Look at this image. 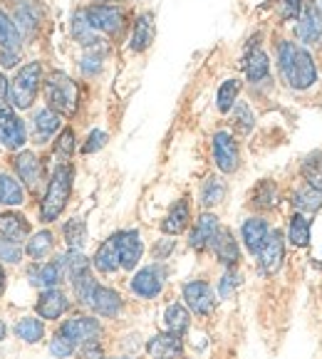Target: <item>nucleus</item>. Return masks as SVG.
<instances>
[{
    "label": "nucleus",
    "instance_id": "864d4df0",
    "mask_svg": "<svg viewBox=\"0 0 322 359\" xmlns=\"http://www.w3.org/2000/svg\"><path fill=\"white\" fill-rule=\"evenodd\" d=\"M302 6H305V0H278V8H280L283 20H297Z\"/></svg>",
    "mask_w": 322,
    "mask_h": 359
},
{
    "label": "nucleus",
    "instance_id": "1a4fd4ad",
    "mask_svg": "<svg viewBox=\"0 0 322 359\" xmlns=\"http://www.w3.org/2000/svg\"><path fill=\"white\" fill-rule=\"evenodd\" d=\"M27 144V124L11 102H0V149L20 151Z\"/></svg>",
    "mask_w": 322,
    "mask_h": 359
},
{
    "label": "nucleus",
    "instance_id": "4468645a",
    "mask_svg": "<svg viewBox=\"0 0 322 359\" xmlns=\"http://www.w3.org/2000/svg\"><path fill=\"white\" fill-rule=\"evenodd\" d=\"M286 233L280 228H270V236L265 241V245L260 248V253L255 255V263H258V273L263 278H270L275 275L283 263H286Z\"/></svg>",
    "mask_w": 322,
    "mask_h": 359
},
{
    "label": "nucleus",
    "instance_id": "a18cd8bd",
    "mask_svg": "<svg viewBox=\"0 0 322 359\" xmlns=\"http://www.w3.org/2000/svg\"><path fill=\"white\" fill-rule=\"evenodd\" d=\"M25 258V248L18 241H11V238L0 236V263L8 265V268H18Z\"/></svg>",
    "mask_w": 322,
    "mask_h": 359
},
{
    "label": "nucleus",
    "instance_id": "a19ab883",
    "mask_svg": "<svg viewBox=\"0 0 322 359\" xmlns=\"http://www.w3.org/2000/svg\"><path fill=\"white\" fill-rule=\"evenodd\" d=\"M241 90H243V82H241L238 77L223 79L221 87H218V92H216V109L221 111V114H228V111L233 109V104L238 102Z\"/></svg>",
    "mask_w": 322,
    "mask_h": 359
},
{
    "label": "nucleus",
    "instance_id": "dca6fc26",
    "mask_svg": "<svg viewBox=\"0 0 322 359\" xmlns=\"http://www.w3.org/2000/svg\"><path fill=\"white\" fill-rule=\"evenodd\" d=\"M295 37L300 45H317L322 40V6L317 0H305L295 20Z\"/></svg>",
    "mask_w": 322,
    "mask_h": 359
},
{
    "label": "nucleus",
    "instance_id": "a878e982",
    "mask_svg": "<svg viewBox=\"0 0 322 359\" xmlns=\"http://www.w3.org/2000/svg\"><path fill=\"white\" fill-rule=\"evenodd\" d=\"M154 37H156V20H154V13H139L134 18L132 25V37H129V50L134 55H142L152 48Z\"/></svg>",
    "mask_w": 322,
    "mask_h": 359
},
{
    "label": "nucleus",
    "instance_id": "f704fd0d",
    "mask_svg": "<svg viewBox=\"0 0 322 359\" xmlns=\"http://www.w3.org/2000/svg\"><path fill=\"white\" fill-rule=\"evenodd\" d=\"M92 268H95L100 275H114V273L122 270V265H119V255H116V245H114V241H112V236L97 245L95 255H92Z\"/></svg>",
    "mask_w": 322,
    "mask_h": 359
},
{
    "label": "nucleus",
    "instance_id": "e433bc0d",
    "mask_svg": "<svg viewBox=\"0 0 322 359\" xmlns=\"http://www.w3.org/2000/svg\"><path fill=\"white\" fill-rule=\"evenodd\" d=\"M161 320H164L166 332L179 334V337H184V334L191 330V312L184 302H171V305H166Z\"/></svg>",
    "mask_w": 322,
    "mask_h": 359
},
{
    "label": "nucleus",
    "instance_id": "680f3d73",
    "mask_svg": "<svg viewBox=\"0 0 322 359\" xmlns=\"http://www.w3.org/2000/svg\"><path fill=\"white\" fill-rule=\"evenodd\" d=\"M320 6H322V3H320Z\"/></svg>",
    "mask_w": 322,
    "mask_h": 359
},
{
    "label": "nucleus",
    "instance_id": "72a5a7b5",
    "mask_svg": "<svg viewBox=\"0 0 322 359\" xmlns=\"http://www.w3.org/2000/svg\"><path fill=\"white\" fill-rule=\"evenodd\" d=\"M226 194H228V184L223 181V176H206L199 189V206L203 211H211V208L221 206L226 201Z\"/></svg>",
    "mask_w": 322,
    "mask_h": 359
},
{
    "label": "nucleus",
    "instance_id": "39448f33",
    "mask_svg": "<svg viewBox=\"0 0 322 359\" xmlns=\"http://www.w3.org/2000/svg\"><path fill=\"white\" fill-rule=\"evenodd\" d=\"M11 18L15 20L18 30H20L22 40H35V35L43 30L48 22V6L43 0H6Z\"/></svg>",
    "mask_w": 322,
    "mask_h": 359
},
{
    "label": "nucleus",
    "instance_id": "412c9836",
    "mask_svg": "<svg viewBox=\"0 0 322 359\" xmlns=\"http://www.w3.org/2000/svg\"><path fill=\"white\" fill-rule=\"evenodd\" d=\"M144 352L152 359H184L186 344H184V337L161 330V332L152 334V337L144 342Z\"/></svg>",
    "mask_w": 322,
    "mask_h": 359
},
{
    "label": "nucleus",
    "instance_id": "5fc2aeb1",
    "mask_svg": "<svg viewBox=\"0 0 322 359\" xmlns=\"http://www.w3.org/2000/svg\"><path fill=\"white\" fill-rule=\"evenodd\" d=\"M20 65V53H13V50H0V69H15Z\"/></svg>",
    "mask_w": 322,
    "mask_h": 359
},
{
    "label": "nucleus",
    "instance_id": "e2e57ef3",
    "mask_svg": "<svg viewBox=\"0 0 322 359\" xmlns=\"http://www.w3.org/2000/svg\"><path fill=\"white\" fill-rule=\"evenodd\" d=\"M320 3H322V0H320Z\"/></svg>",
    "mask_w": 322,
    "mask_h": 359
},
{
    "label": "nucleus",
    "instance_id": "58836bf2",
    "mask_svg": "<svg viewBox=\"0 0 322 359\" xmlns=\"http://www.w3.org/2000/svg\"><path fill=\"white\" fill-rule=\"evenodd\" d=\"M22 40L20 30H18L15 20L6 8H0V50H13V53H22Z\"/></svg>",
    "mask_w": 322,
    "mask_h": 359
},
{
    "label": "nucleus",
    "instance_id": "bb28decb",
    "mask_svg": "<svg viewBox=\"0 0 322 359\" xmlns=\"http://www.w3.org/2000/svg\"><path fill=\"white\" fill-rule=\"evenodd\" d=\"M69 35H72L74 43L82 45L85 50L102 48V43H105L100 32L90 25V20H87V15H85L82 8H77V11L72 13V18H69Z\"/></svg>",
    "mask_w": 322,
    "mask_h": 359
},
{
    "label": "nucleus",
    "instance_id": "ea45409f",
    "mask_svg": "<svg viewBox=\"0 0 322 359\" xmlns=\"http://www.w3.org/2000/svg\"><path fill=\"white\" fill-rule=\"evenodd\" d=\"M67 283H69V287H72L74 302H77L79 307L90 310V302H92V297H95L97 285H100V280L92 275V270H90V273L77 275V278H72V280H67Z\"/></svg>",
    "mask_w": 322,
    "mask_h": 359
},
{
    "label": "nucleus",
    "instance_id": "0eeeda50",
    "mask_svg": "<svg viewBox=\"0 0 322 359\" xmlns=\"http://www.w3.org/2000/svg\"><path fill=\"white\" fill-rule=\"evenodd\" d=\"M90 20V25L100 32L102 37H119L127 27V13L124 8L112 6V3H92L82 8Z\"/></svg>",
    "mask_w": 322,
    "mask_h": 359
},
{
    "label": "nucleus",
    "instance_id": "9b49d317",
    "mask_svg": "<svg viewBox=\"0 0 322 359\" xmlns=\"http://www.w3.org/2000/svg\"><path fill=\"white\" fill-rule=\"evenodd\" d=\"M211 154L213 164L223 176H231L241 169V147H238L236 137L228 129H218L211 137Z\"/></svg>",
    "mask_w": 322,
    "mask_h": 359
},
{
    "label": "nucleus",
    "instance_id": "aec40b11",
    "mask_svg": "<svg viewBox=\"0 0 322 359\" xmlns=\"http://www.w3.org/2000/svg\"><path fill=\"white\" fill-rule=\"evenodd\" d=\"M221 231V221H218L216 213L203 211L189 228V248L196 253H203V250L211 248V241L216 238V233Z\"/></svg>",
    "mask_w": 322,
    "mask_h": 359
},
{
    "label": "nucleus",
    "instance_id": "f8f14e48",
    "mask_svg": "<svg viewBox=\"0 0 322 359\" xmlns=\"http://www.w3.org/2000/svg\"><path fill=\"white\" fill-rule=\"evenodd\" d=\"M58 332H62L67 339H72L74 344L85 342H97L105 337V325L97 315H72L67 320H60Z\"/></svg>",
    "mask_w": 322,
    "mask_h": 359
},
{
    "label": "nucleus",
    "instance_id": "f257e3e1",
    "mask_svg": "<svg viewBox=\"0 0 322 359\" xmlns=\"http://www.w3.org/2000/svg\"><path fill=\"white\" fill-rule=\"evenodd\" d=\"M275 62H278V74L290 87L293 92H307L317 85L320 72L312 53L300 43L293 40H280L275 45Z\"/></svg>",
    "mask_w": 322,
    "mask_h": 359
},
{
    "label": "nucleus",
    "instance_id": "5701e85b",
    "mask_svg": "<svg viewBox=\"0 0 322 359\" xmlns=\"http://www.w3.org/2000/svg\"><path fill=\"white\" fill-rule=\"evenodd\" d=\"M159 228H161V233L164 236H181V233H186L191 228V201L189 196H181V198H176L174 203L169 206V211H166L164 221L159 223Z\"/></svg>",
    "mask_w": 322,
    "mask_h": 359
},
{
    "label": "nucleus",
    "instance_id": "3c124183",
    "mask_svg": "<svg viewBox=\"0 0 322 359\" xmlns=\"http://www.w3.org/2000/svg\"><path fill=\"white\" fill-rule=\"evenodd\" d=\"M174 250H176V238L174 236L159 238V241H154V245H152V260H156V263H166V260L174 255Z\"/></svg>",
    "mask_w": 322,
    "mask_h": 359
},
{
    "label": "nucleus",
    "instance_id": "c9c22d12",
    "mask_svg": "<svg viewBox=\"0 0 322 359\" xmlns=\"http://www.w3.org/2000/svg\"><path fill=\"white\" fill-rule=\"evenodd\" d=\"M25 186L18 181V176L0 171V203L6 208H20L25 203Z\"/></svg>",
    "mask_w": 322,
    "mask_h": 359
},
{
    "label": "nucleus",
    "instance_id": "393cba45",
    "mask_svg": "<svg viewBox=\"0 0 322 359\" xmlns=\"http://www.w3.org/2000/svg\"><path fill=\"white\" fill-rule=\"evenodd\" d=\"M270 236V223L263 216H248L241 223V243L250 255H258Z\"/></svg>",
    "mask_w": 322,
    "mask_h": 359
},
{
    "label": "nucleus",
    "instance_id": "f3484780",
    "mask_svg": "<svg viewBox=\"0 0 322 359\" xmlns=\"http://www.w3.org/2000/svg\"><path fill=\"white\" fill-rule=\"evenodd\" d=\"M69 310H72V297L62 287L40 290V295L35 300V315L43 317L45 323H60Z\"/></svg>",
    "mask_w": 322,
    "mask_h": 359
},
{
    "label": "nucleus",
    "instance_id": "79ce46f5",
    "mask_svg": "<svg viewBox=\"0 0 322 359\" xmlns=\"http://www.w3.org/2000/svg\"><path fill=\"white\" fill-rule=\"evenodd\" d=\"M228 114H231V124H233V129H236L238 134H250V132H253L255 114H253V107H250L248 102L238 100Z\"/></svg>",
    "mask_w": 322,
    "mask_h": 359
},
{
    "label": "nucleus",
    "instance_id": "a211bd4d",
    "mask_svg": "<svg viewBox=\"0 0 322 359\" xmlns=\"http://www.w3.org/2000/svg\"><path fill=\"white\" fill-rule=\"evenodd\" d=\"M92 315H97L100 320H116L122 317V312L127 310V300L122 297V292L112 285H97L95 297L90 302Z\"/></svg>",
    "mask_w": 322,
    "mask_h": 359
},
{
    "label": "nucleus",
    "instance_id": "c85d7f7f",
    "mask_svg": "<svg viewBox=\"0 0 322 359\" xmlns=\"http://www.w3.org/2000/svg\"><path fill=\"white\" fill-rule=\"evenodd\" d=\"M55 245H58V238H55V233L50 231V228H43V231L30 233V238L22 243V248H25L27 258L35 260V263H40V260L53 258Z\"/></svg>",
    "mask_w": 322,
    "mask_h": 359
},
{
    "label": "nucleus",
    "instance_id": "4be33fe9",
    "mask_svg": "<svg viewBox=\"0 0 322 359\" xmlns=\"http://www.w3.org/2000/svg\"><path fill=\"white\" fill-rule=\"evenodd\" d=\"M241 67H243V74H246V79H248L250 87H258V85H263V82H270V57L258 43L248 45Z\"/></svg>",
    "mask_w": 322,
    "mask_h": 359
},
{
    "label": "nucleus",
    "instance_id": "49530a36",
    "mask_svg": "<svg viewBox=\"0 0 322 359\" xmlns=\"http://www.w3.org/2000/svg\"><path fill=\"white\" fill-rule=\"evenodd\" d=\"M105 69V48H92L79 60V72L85 77H97Z\"/></svg>",
    "mask_w": 322,
    "mask_h": 359
},
{
    "label": "nucleus",
    "instance_id": "13d9d810",
    "mask_svg": "<svg viewBox=\"0 0 322 359\" xmlns=\"http://www.w3.org/2000/svg\"><path fill=\"white\" fill-rule=\"evenodd\" d=\"M6 337H8V325L3 323V320H0V342H3Z\"/></svg>",
    "mask_w": 322,
    "mask_h": 359
},
{
    "label": "nucleus",
    "instance_id": "2eb2a0df",
    "mask_svg": "<svg viewBox=\"0 0 322 359\" xmlns=\"http://www.w3.org/2000/svg\"><path fill=\"white\" fill-rule=\"evenodd\" d=\"M25 280L30 283L32 287H37V290H48V287H60L62 283H67V278H65L62 263H60V258L55 255V258L40 260V263L30 260V265H27V270H25Z\"/></svg>",
    "mask_w": 322,
    "mask_h": 359
},
{
    "label": "nucleus",
    "instance_id": "c03bdc74",
    "mask_svg": "<svg viewBox=\"0 0 322 359\" xmlns=\"http://www.w3.org/2000/svg\"><path fill=\"white\" fill-rule=\"evenodd\" d=\"M53 151L60 161H69V158L74 156V151H77V134H74L72 127H62V132L55 139Z\"/></svg>",
    "mask_w": 322,
    "mask_h": 359
},
{
    "label": "nucleus",
    "instance_id": "6ab92c4d",
    "mask_svg": "<svg viewBox=\"0 0 322 359\" xmlns=\"http://www.w3.org/2000/svg\"><path fill=\"white\" fill-rule=\"evenodd\" d=\"M216 258V263L223 270H233L241 265V241L233 236L231 228H223L216 233V238L211 241V248H208Z\"/></svg>",
    "mask_w": 322,
    "mask_h": 359
},
{
    "label": "nucleus",
    "instance_id": "423d86ee",
    "mask_svg": "<svg viewBox=\"0 0 322 359\" xmlns=\"http://www.w3.org/2000/svg\"><path fill=\"white\" fill-rule=\"evenodd\" d=\"M166 280H169V268L166 263H149L144 268H139L137 273L132 275V280H129V290H132L134 297L139 300H156L161 297L166 287Z\"/></svg>",
    "mask_w": 322,
    "mask_h": 359
},
{
    "label": "nucleus",
    "instance_id": "09e8293b",
    "mask_svg": "<svg viewBox=\"0 0 322 359\" xmlns=\"http://www.w3.org/2000/svg\"><path fill=\"white\" fill-rule=\"evenodd\" d=\"M48 349H50V354H53L55 359H72L74 352H77V344H74L72 339L65 337L62 332H58V330H55V334L50 337V342H48Z\"/></svg>",
    "mask_w": 322,
    "mask_h": 359
},
{
    "label": "nucleus",
    "instance_id": "4c0bfd02",
    "mask_svg": "<svg viewBox=\"0 0 322 359\" xmlns=\"http://www.w3.org/2000/svg\"><path fill=\"white\" fill-rule=\"evenodd\" d=\"M62 241L67 250H85L87 241H90V231H87V221L85 218H67L62 223Z\"/></svg>",
    "mask_w": 322,
    "mask_h": 359
},
{
    "label": "nucleus",
    "instance_id": "de8ad7c7",
    "mask_svg": "<svg viewBox=\"0 0 322 359\" xmlns=\"http://www.w3.org/2000/svg\"><path fill=\"white\" fill-rule=\"evenodd\" d=\"M241 285H243V278H241L238 268L223 270L221 280H218V285H216V295L221 297V300H231V297L236 295L238 287H241Z\"/></svg>",
    "mask_w": 322,
    "mask_h": 359
},
{
    "label": "nucleus",
    "instance_id": "8fccbe9b",
    "mask_svg": "<svg viewBox=\"0 0 322 359\" xmlns=\"http://www.w3.org/2000/svg\"><path fill=\"white\" fill-rule=\"evenodd\" d=\"M107 142H109V134H107L105 129H92V132L87 134L85 144L79 147V154H85V156H90V154L102 151V149L107 147Z\"/></svg>",
    "mask_w": 322,
    "mask_h": 359
},
{
    "label": "nucleus",
    "instance_id": "603ef678",
    "mask_svg": "<svg viewBox=\"0 0 322 359\" xmlns=\"http://www.w3.org/2000/svg\"><path fill=\"white\" fill-rule=\"evenodd\" d=\"M74 357H77V359H105L107 357L105 344H102V339H97V342L79 344L77 352H74Z\"/></svg>",
    "mask_w": 322,
    "mask_h": 359
},
{
    "label": "nucleus",
    "instance_id": "6e6552de",
    "mask_svg": "<svg viewBox=\"0 0 322 359\" xmlns=\"http://www.w3.org/2000/svg\"><path fill=\"white\" fill-rule=\"evenodd\" d=\"M181 300L189 307L191 315L196 317H211L216 312L218 295L213 285L203 278H191L181 285Z\"/></svg>",
    "mask_w": 322,
    "mask_h": 359
},
{
    "label": "nucleus",
    "instance_id": "c756f323",
    "mask_svg": "<svg viewBox=\"0 0 322 359\" xmlns=\"http://www.w3.org/2000/svg\"><path fill=\"white\" fill-rule=\"evenodd\" d=\"M290 206L297 213H305V216H315L322 211V189L320 186H312L302 181L290 196Z\"/></svg>",
    "mask_w": 322,
    "mask_h": 359
},
{
    "label": "nucleus",
    "instance_id": "cd10ccee",
    "mask_svg": "<svg viewBox=\"0 0 322 359\" xmlns=\"http://www.w3.org/2000/svg\"><path fill=\"white\" fill-rule=\"evenodd\" d=\"M32 233V226L27 221L25 213H20L18 208H8V211L0 213V236L18 241V243H25Z\"/></svg>",
    "mask_w": 322,
    "mask_h": 359
},
{
    "label": "nucleus",
    "instance_id": "052dcab7",
    "mask_svg": "<svg viewBox=\"0 0 322 359\" xmlns=\"http://www.w3.org/2000/svg\"><path fill=\"white\" fill-rule=\"evenodd\" d=\"M97 3H114V0H97Z\"/></svg>",
    "mask_w": 322,
    "mask_h": 359
},
{
    "label": "nucleus",
    "instance_id": "4d7b16f0",
    "mask_svg": "<svg viewBox=\"0 0 322 359\" xmlns=\"http://www.w3.org/2000/svg\"><path fill=\"white\" fill-rule=\"evenodd\" d=\"M6 285H8V273H6V265L0 263V297L6 295Z\"/></svg>",
    "mask_w": 322,
    "mask_h": 359
},
{
    "label": "nucleus",
    "instance_id": "6e6d98bb",
    "mask_svg": "<svg viewBox=\"0 0 322 359\" xmlns=\"http://www.w3.org/2000/svg\"><path fill=\"white\" fill-rule=\"evenodd\" d=\"M0 102H11V79L0 69Z\"/></svg>",
    "mask_w": 322,
    "mask_h": 359
},
{
    "label": "nucleus",
    "instance_id": "b1692460",
    "mask_svg": "<svg viewBox=\"0 0 322 359\" xmlns=\"http://www.w3.org/2000/svg\"><path fill=\"white\" fill-rule=\"evenodd\" d=\"M62 119L65 116H60L50 107H40L32 114V139H35V144H48L53 137H58L62 132Z\"/></svg>",
    "mask_w": 322,
    "mask_h": 359
},
{
    "label": "nucleus",
    "instance_id": "bf43d9fd",
    "mask_svg": "<svg viewBox=\"0 0 322 359\" xmlns=\"http://www.w3.org/2000/svg\"><path fill=\"white\" fill-rule=\"evenodd\" d=\"M105 359H137V357H132V354H119V357H105Z\"/></svg>",
    "mask_w": 322,
    "mask_h": 359
},
{
    "label": "nucleus",
    "instance_id": "9d476101",
    "mask_svg": "<svg viewBox=\"0 0 322 359\" xmlns=\"http://www.w3.org/2000/svg\"><path fill=\"white\" fill-rule=\"evenodd\" d=\"M13 171H15L18 181H20L30 194H35V191L43 189L45 179H48V171H45L43 158L37 156L35 151H30V149H20V151H15V156H13Z\"/></svg>",
    "mask_w": 322,
    "mask_h": 359
},
{
    "label": "nucleus",
    "instance_id": "ddd939ff",
    "mask_svg": "<svg viewBox=\"0 0 322 359\" xmlns=\"http://www.w3.org/2000/svg\"><path fill=\"white\" fill-rule=\"evenodd\" d=\"M112 241L116 245V255H119V265L127 273H134L144 258V241L142 233L137 228H122V231L112 233Z\"/></svg>",
    "mask_w": 322,
    "mask_h": 359
},
{
    "label": "nucleus",
    "instance_id": "f03ea898",
    "mask_svg": "<svg viewBox=\"0 0 322 359\" xmlns=\"http://www.w3.org/2000/svg\"><path fill=\"white\" fill-rule=\"evenodd\" d=\"M72 186H74V166L69 161H58L50 171L48 186H45V194L40 198V206H37V218L40 223L50 226L55 223L67 208L69 198H72Z\"/></svg>",
    "mask_w": 322,
    "mask_h": 359
},
{
    "label": "nucleus",
    "instance_id": "473e14b6",
    "mask_svg": "<svg viewBox=\"0 0 322 359\" xmlns=\"http://www.w3.org/2000/svg\"><path fill=\"white\" fill-rule=\"evenodd\" d=\"M13 334L20 339L22 344H40L48 334V327H45V320L37 315H25L18 317L15 325H13Z\"/></svg>",
    "mask_w": 322,
    "mask_h": 359
},
{
    "label": "nucleus",
    "instance_id": "37998d69",
    "mask_svg": "<svg viewBox=\"0 0 322 359\" xmlns=\"http://www.w3.org/2000/svg\"><path fill=\"white\" fill-rule=\"evenodd\" d=\"M300 176H302V181H305V184L320 186V189H322V149H317V151L307 154V156L302 158Z\"/></svg>",
    "mask_w": 322,
    "mask_h": 359
},
{
    "label": "nucleus",
    "instance_id": "2f4dec72",
    "mask_svg": "<svg viewBox=\"0 0 322 359\" xmlns=\"http://www.w3.org/2000/svg\"><path fill=\"white\" fill-rule=\"evenodd\" d=\"M280 201V191H278V184L270 179H263L253 186L248 196V206L258 213H265V211H273Z\"/></svg>",
    "mask_w": 322,
    "mask_h": 359
},
{
    "label": "nucleus",
    "instance_id": "7c9ffc66",
    "mask_svg": "<svg viewBox=\"0 0 322 359\" xmlns=\"http://www.w3.org/2000/svg\"><path fill=\"white\" fill-rule=\"evenodd\" d=\"M310 238H312V221H310V216L293 211L290 218H288L286 243L293 245V248H297V250H302V248H307V245H310Z\"/></svg>",
    "mask_w": 322,
    "mask_h": 359
},
{
    "label": "nucleus",
    "instance_id": "7ed1b4c3",
    "mask_svg": "<svg viewBox=\"0 0 322 359\" xmlns=\"http://www.w3.org/2000/svg\"><path fill=\"white\" fill-rule=\"evenodd\" d=\"M45 107L55 109L60 116H74L79 109V85L62 69H53L45 77Z\"/></svg>",
    "mask_w": 322,
    "mask_h": 359
},
{
    "label": "nucleus",
    "instance_id": "20e7f679",
    "mask_svg": "<svg viewBox=\"0 0 322 359\" xmlns=\"http://www.w3.org/2000/svg\"><path fill=\"white\" fill-rule=\"evenodd\" d=\"M45 85V65L40 60L20 65L15 77L11 79V104L18 111H25L35 104L37 95Z\"/></svg>",
    "mask_w": 322,
    "mask_h": 359
}]
</instances>
